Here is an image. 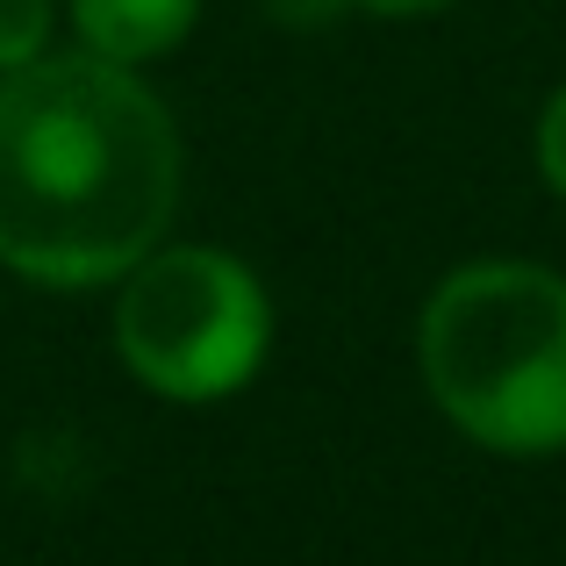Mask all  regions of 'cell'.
Returning <instances> with one entry per match:
<instances>
[{
	"label": "cell",
	"instance_id": "obj_1",
	"mask_svg": "<svg viewBox=\"0 0 566 566\" xmlns=\"http://www.w3.org/2000/svg\"><path fill=\"white\" fill-rule=\"evenodd\" d=\"M180 208L166 101L94 51L0 72V265L36 287H101L158 251Z\"/></svg>",
	"mask_w": 566,
	"mask_h": 566
},
{
	"label": "cell",
	"instance_id": "obj_2",
	"mask_svg": "<svg viewBox=\"0 0 566 566\" xmlns=\"http://www.w3.org/2000/svg\"><path fill=\"white\" fill-rule=\"evenodd\" d=\"M423 387L473 444L510 459L566 452V273L473 259L444 273L416 323Z\"/></svg>",
	"mask_w": 566,
	"mask_h": 566
},
{
	"label": "cell",
	"instance_id": "obj_3",
	"mask_svg": "<svg viewBox=\"0 0 566 566\" xmlns=\"http://www.w3.org/2000/svg\"><path fill=\"white\" fill-rule=\"evenodd\" d=\"M273 308L244 259L216 244H158L123 273L115 352L151 395L222 401L265 366Z\"/></svg>",
	"mask_w": 566,
	"mask_h": 566
},
{
	"label": "cell",
	"instance_id": "obj_4",
	"mask_svg": "<svg viewBox=\"0 0 566 566\" xmlns=\"http://www.w3.org/2000/svg\"><path fill=\"white\" fill-rule=\"evenodd\" d=\"M201 0H72V29L94 57L115 65H151V57L180 51Z\"/></svg>",
	"mask_w": 566,
	"mask_h": 566
},
{
	"label": "cell",
	"instance_id": "obj_5",
	"mask_svg": "<svg viewBox=\"0 0 566 566\" xmlns=\"http://www.w3.org/2000/svg\"><path fill=\"white\" fill-rule=\"evenodd\" d=\"M51 43V0H0V72L43 57Z\"/></svg>",
	"mask_w": 566,
	"mask_h": 566
},
{
	"label": "cell",
	"instance_id": "obj_6",
	"mask_svg": "<svg viewBox=\"0 0 566 566\" xmlns=\"http://www.w3.org/2000/svg\"><path fill=\"white\" fill-rule=\"evenodd\" d=\"M538 172H545V187L566 201V86L545 101V115H538Z\"/></svg>",
	"mask_w": 566,
	"mask_h": 566
},
{
	"label": "cell",
	"instance_id": "obj_7",
	"mask_svg": "<svg viewBox=\"0 0 566 566\" xmlns=\"http://www.w3.org/2000/svg\"><path fill=\"white\" fill-rule=\"evenodd\" d=\"M374 14H430V8H452V0H359Z\"/></svg>",
	"mask_w": 566,
	"mask_h": 566
}]
</instances>
